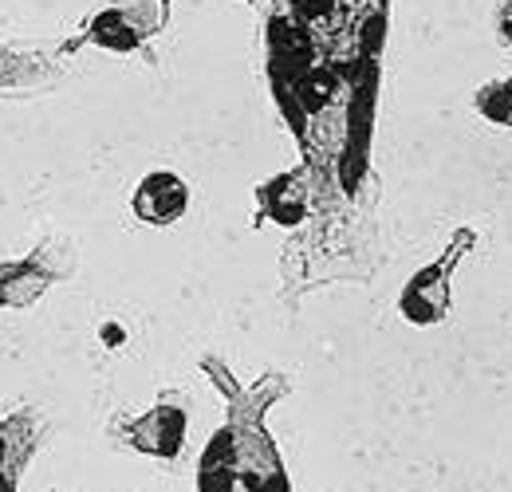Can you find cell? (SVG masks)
<instances>
[{
  "mask_svg": "<svg viewBox=\"0 0 512 492\" xmlns=\"http://www.w3.org/2000/svg\"><path fill=\"white\" fill-rule=\"evenodd\" d=\"M52 276L36 260L0 264V308H32L48 292Z\"/></svg>",
  "mask_w": 512,
  "mask_h": 492,
  "instance_id": "obj_5",
  "label": "cell"
},
{
  "mask_svg": "<svg viewBox=\"0 0 512 492\" xmlns=\"http://www.w3.org/2000/svg\"><path fill=\"white\" fill-rule=\"evenodd\" d=\"M477 111H481L489 123L509 126L512 123V79L481 87V95H477Z\"/></svg>",
  "mask_w": 512,
  "mask_h": 492,
  "instance_id": "obj_7",
  "label": "cell"
},
{
  "mask_svg": "<svg viewBox=\"0 0 512 492\" xmlns=\"http://www.w3.org/2000/svg\"><path fill=\"white\" fill-rule=\"evenodd\" d=\"M166 16H170L166 0H123V4H111L107 12H99L91 20L87 36L111 52H130L146 36H154L166 24Z\"/></svg>",
  "mask_w": 512,
  "mask_h": 492,
  "instance_id": "obj_1",
  "label": "cell"
},
{
  "mask_svg": "<svg viewBox=\"0 0 512 492\" xmlns=\"http://www.w3.org/2000/svg\"><path fill=\"white\" fill-rule=\"evenodd\" d=\"M182 437H186V414L178 406H154L150 414H142L130 426L134 449H142L150 457H174L182 449Z\"/></svg>",
  "mask_w": 512,
  "mask_h": 492,
  "instance_id": "obj_4",
  "label": "cell"
},
{
  "mask_svg": "<svg viewBox=\"0 0 512 492\" xmlns=\"http://www.w3.org/2000/svg\"><path fill=\"white\" fill-rule=\"evenodd\" d=\"M461 248L446 252L442 260H434L430 268H422L406 288H402V300H398V311L410 319V323H438L446 319L449 311V272L457 264Z\"/></svg>",
  "mask_w": 512,
  "mask_h": 492,
  "instance_id": "obj_2",
  "label": "cell"
},
{
  "mask_svg": "<svg viewBox=\"0 0 512 492\" xmlns=\"http://www.w3.org/2000/svg\"><path fill=\"white\" fill-rule=\"evenodd\" d=\"M497 32H501L505 44H512V0H505V4L497 8Z\"/></svg>",
  "mask_w": 512,
  "mask_h": 492,
  "instance_id": "obj_8",
  "label": "cell"
},
{
  "mask_svg": "<svg viewBox=\"0 0 512 492\" xmlns=\"http://www.w3.org/2000/svg\"><path fill=\"white\" fill-rule=\"evenodd\" d=\"M260 209L276 225H300L308 213V185L300 174H280L260 189Z\"/></svg>",
  "mask_w": 512,
  "mask_h": 492,
  "instance_id": "obj_6",
  "label": "cell"
},
{
  "mask_svg": "<svg viewBox=\"0 0 512 492\" xmlns=\"http://www.w3.org/2000/svg\"><path fill=\"white\" fill-rule=\"evenodd\" d=\"M509 126H512V123H509Z\"/></svg>",
  "mask_w": 512,
  "mask_h": 492,
  "instance_id": "obj_9",
  "label": "cell"
},
{
  "mask_svg": "<svg viewBox=\"0 0 512 492\" xmlns=\"http://www.w3.org/2000/svg\"><path fill=\"white\" fill-rule=\"evenodd\" d=\"M134 217L142 221V225H154V229H166V225H174L182 213H186V205H190V189L186 182L178 178V174H170V170H154V174H146L138 189H134Z\"/></svg>",
  "mask_w": 512,
  "mask_h": 492,
  "instance_id": "obj_3",
  "label": "cell"
}]
</instances>
